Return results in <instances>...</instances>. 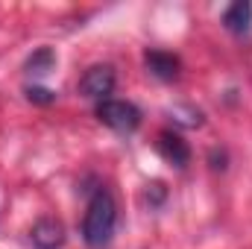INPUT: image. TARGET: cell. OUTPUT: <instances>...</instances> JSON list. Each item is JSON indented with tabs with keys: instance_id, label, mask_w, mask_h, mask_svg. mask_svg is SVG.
Here are the masks:
<instances>
[{
	"instance_id": "obj_8",
	"label": "cell",
	"mask_w": 252,
	"mask_h": 249,
	"mask_svg": "<svg viewBox=\"0 0 252 249\" xmlns=\"http://www.w3.org/2000/svg\"><path fill=\"white\" fill-rule=\"evenodd\" d=\"M53 50H47V47H41V50H35L32 56H30V62H27V73H35V76H41V73H47L50 67H53Z\"/></svg>"
},
{
	"instance_id": "obj_5",
	"label": "cell",
	"mask_w": 252,
	"mask_h": 249,
	"mask_svg": "<svg viewBox=\"0 0 252 249\" xmlns=\"http://www.w3.org/2000/svg\"><path fill=\"white\" fill-rule=\"evenodd\" d=\"M32 244L38 249H59L64 244V229L59 220L53 217H41L32 226Z\"/></svg>"
},
{
	"instance_id": "obj_6",
	"label": "cell",
	"mask_w": 252,
	"mask_h": 249,
	"mask_svg": "<svg viewBox=\"0 0 252 249\" xmlns=\"http://www.w3.org/2000/svg\"><path fill=\"white\" fill-rule=\"evenodd\" d=\"M144 64L153 76L158 79H176L179 76V59L173 53H164V50H147L144 53Z\"/></svg>"
},
{
	"instance_id": "obj_7",
	"label": "cell",
	"mask_w": 252,
	"mask_h": 249,
	"mask_svg": "<svg viewBox=\"0 0 252 249\" xmlns=\"http://www.w3.org/2000/svg\"><path fill=\"white\" fill-rule=\"evenodd\" d=\"M223 24H226L229 32H235V35H247L250 27H252V3L238 0V3H232V6H226V12H223Z\"/></svg>"
},
{
	"instance_id": "obj_2",
	"label": "cell",
	"mask_w": 252,
	"mask_h": 249,
	"mask_svg": "<svg viewBox=\"0 0 252 249\" xmlns=\"http://www.w3.org/2000/svg\"><path fill=\"white\" fill-rule=\"evenodd\" d=\"M97 118L109 129L124 132V135L135 132L138 124H141V112H138L135 103H129V100H112V97L103 100V103H97Z\"/></svg>"
},
{
	"instance_id": "obj_4",
	"label": "cell",
	"mask_w": 252,
	"mask_h": 249,
	"mask_svg": "<svg viewBox=\"0 0 252 249\" xmlns=\"http://www.w3.org/2000/svg\"><path fill=\"white\" fill-rule=\"evenodd\" d=\"M158 153H161V158L170 161L173 167H185L190 161L188 144L182 141V135H176V132H170V129L158 132Z\"/></svg>"
},
{
	"instance_id": "obj_9",
	"label": "cell",
	"mask_w": 252,
	"mask_h": 249,
	"mask_svg": "<svg viewBox=\"0 0 252 249\" xmlns=\"http://www.w3.org/2000/svg\"><path fill=\"white\" fill-rule=\"evenodd\" d=\"M27 97H30V100H35V103H53V100H56V94H53V91H47V88H30V91H27Z\"/></svg>"
},
{
	"instance_id": "obj_1",
	"label": "cell",
	"mask_w": 252,
	"mask_h": 249,
	"mask_svg": "<svg viewBox=\"0 0 252 249\" xmlns=\"http://www.w3.org/2000/svg\"><path fill=\"white\" fill-rule=\"evenodd\" d=\"M115 226H118L115 196L106 187H100L88 199V208H85V217H82V241L91 249L109 247L112 238H115Z\"/></svg>"
},
{
	"instance_id": "obj_3",
	"label": "cell",
	"mask_w": 252,
	"mask_h": 249,
	"mask_svg": "<svg viewBox=\"0 0 252 249\" xmlns=\"http://www.w3.org/2000/svg\"><path fill=\"white\" fill-rule=\"evenodd\" d=\"M79 91H82V97L97 100V103L109 100V94L115 91V70H112L109 64H94V67H88V70L82 73V79H79Z\"/></svg>"
}]
</instances>
